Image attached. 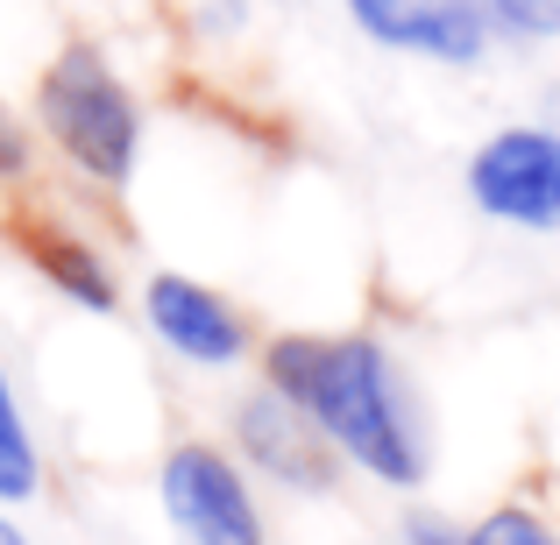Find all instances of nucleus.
<instances>
[{
    "label": "nucleus",
    "instance_id": "1",
    "mask_svg": "<svg viewBox=\"0 0 560 545\" xmlns=\"http://www.w3.org/2000/svg\"><path fill=\"white\" fill-rule=\"evenodd\" d=\"M270 390L291 396L327 433V447L370 467L376 482L411 489L425 475L419 433L397 396V368L370 333H284L270 347Z\"/></svg>",
    "mask_w": 560,
    "mask_h": 545
},
{
    "label": "nucleus",
    "instance_id": "2",
    "mask_svg": "<svg viewBox=\"0 0 560 545\" xmlns=\"http://www.w3.org/2000/svg\"><path fill=\"white\" fill-rule=\"evenodd\" d=\"M43 128L50 142L100 185H128L136 170V142H142V114L128 99V85L114 79V64L93 43H71L50 71H43Z\"/></svg>",
    "mask_w": 560,
    "mask_h": 545
},
{
    "label": "nucleus",
    "instance_id": "3",
    "mask_svg": "<svg viewBox=\"0 0 560 545\" xmlns=\"http://www.w3.org/2000/svg\"><path fill=\"white\" fill-rule=\"evenodd\" d=\"M468 199L525 234H560V128H504L468 164Z\"/></svg>",
    "mask_w": 560,
    "mask_h": 545
},
{
    "label": "nucleus",
    "instance_id": "4",
    "mask_svg": "<svg viewBox=\"0 0 560 545\" xmlns=\"http://www.w3.org/2000/svg\"><path fill=\"white\" fill-rule=\"evenodd\" d=\"M164 510L185 545H262V518L242 467L199 439L164 453Z\"/></svg>",
    "mask_w": 560,
    "mask_h": 545
},
{
    "label": "nucleus",
    "instance_id": "5",
    "mask_svg": "<svg viewBox=\"0 0 560 545\" xmlns=\"http://www.w3.org/2000/svg\"><path fill=\"white\" fill-rule=\"evenodd\" d=\"M362 36L390 50H419L433 64H476L490 50V8L482 0H341Z\"/></svg>",
    "mask_w": 560,
    "mask_h": 545
},
{
    "label": "nucleus",
    "instance_id": "6",
    "mask_svg": "<svg viewBox=\"0 0 560 545\" xmlns=\"http://www.w3.org/2000/svg\"><path fill=\"white\" fill-rule=\"evenodd\" d=\"M234 433H242V453H248V461H256L262 475H277L284 489L319 496V489L334 482V447H327V433H319V425L305 418L291 396H277V390L248 396L242 418H234Z\"/></svg>",
    "mask_w": 560,
    "mask_h": 545
},
{
    "label": "nucleus",
    "instance_id": "7",
    "mask_svg": "<svg viewBox=\"0 0 560 545\" xmlns=\"http://www.w3.org/2000/svg\"><path fill=\"white\" fill-rule=\"evenodd\" d=\"M142 305H150L156 341L178 347L185 362H199V368H228V362H242L248 333H242V319H234V305L220 298V291L191 284V276H150Z\"/></svg>",
    "mask_w": 560,
    "mask_h": 545
},
{
    "label": "nucleus",
    "instance_id": "8",
    "mask_svg": "<svg viewBox=\"0 0 560 545\" xmlns=\"http://www.w3.org/2000/svg\"><path fill=\"white\" fill-rule=\"evenodd\" d=\"M22 241H28V262H36V270L50 276L71 305H85V312H114V305H121L107 262H100L85 241H71V234H57V227H28Z\"/></svg>",
    "mask_w": 560,
    "mask_h": 545
},
{
    "label": "nucleus",
    "instance_id": "9",
    "mask_svg": "<svg viewBox=\"0 0 560 545\" xmlns=\"http://www.w3.org/2000/svg\"><path fill=\"white\" fill-rule=\"evenodd\" d=\"M36 482H43L36 439H28L22 404H14V382H8V368H0V503H22V496H36Z\"/></svg>",
    "mask_w": 560,
    "mask_h": 545
},
{
    "label": "nucleus",
    "instance_id": "10",
    "mask_svg": "<svg viewBox=\"0 0 560 545\" xmlns=\"http://www.w3.org/2000/svg\"><path fill=\"white\" fill-rule=\"evenodd\" d=\"M504 36H560V0H482Z\"/></svg>",
    "mask_w": 560,
    "mask_h": 545
},
{
    "label": "nucleus",
    "instance_id": "11",
    "mask_svg": "<svg viewBox=\"0 0 560 545\" xmlns=\"http://www.w3.org/2000/svg\"><path fill=\"white\" fill-rule=\"evenodd\" d=\"M462 545H560V538L533 518V510H497V518H482L476 532H462Z\"/></svg>",
    "mask_w": 560,
    "mask_h": 545
},
{
    "label": "nucleus",
    "instance_id": "12",
    "mask_svg": "<svg viewBox=\"0 0 560 545\" xmlns=\"http://www.w3.org/2000/svg\"><path fill=\"white\" fill-rule=\"evenodd\" d=\"M14 170H28V135H22V121L0 107V178H14Z\"/></svg>",
    "mask_w": 560,
    "mask_h": 545
},
{
    "label": "nucleus",
    "instance_id": "13",
    "mask_svg": "<svg viewBox=\"0 0 560 545\" xmlns=\"http://www.w3.org/2000/svg\"><path fill=\"white\" fill-rule=\"evenodd\" d=\"M0 545H22V532H14V524H0Z\"/></svg>",
    "mask_w": 560,
    "mask_h": 545
}]
</instances>
